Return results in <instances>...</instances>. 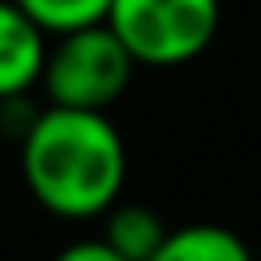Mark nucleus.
Returning a JSON list of instances; mask_svg holds the SVG:
<instances>
[{
    "mask_svg": "<svg viewBox=\"0 0 261 261\" xmlns=\"http://www.w3.org/2000/svg\"><path fill=\"white\" fill-rule=\"evenodd\" d=\"M20 175L57 220L106 216L126 184V143L106 110L49 102L20 139Z\"/></svg>",
    "mask_w": 261,
    "mask_h": 261,
    "instance_id": "f257e3e1",
    "label": "nucleus"
},
{
    "mask_svg": "<svg viewBox=\"0 0 261 261\" xmlns=\"http://www.w3.org/2000/svg\"><path fill=\"white\" fill-rule=\"evenodd\" d=\"M135 57L122 45V37L102 20L86 24L73 33H61L57 45H49L41 86L53 106H73V110H110L130 77H135Z\"/></svg>",
    "mask_w": 261,
    "mask_h": 261,
    "instance_id": "f03ea898",
    "label": "nucleus"
},
{
    "mask_svg": "<svg viewBox=\"0 0 261 261\" xmlns=\"http://www.w3.org/2000/svg\"><path fill=\"white\" fill-rule=\"evenodd\" d=\"M106 24L151 69L196 61L220 29V0H110Z\"/></svg>",
    "mask_w": 261,
    "mask_h": 261,
    "instance_id": "7ed1b4c3",
    "label": "nucleus"
},
{
    "mask_svg": "<svg viewBox=\"0 0 261 261\" xmlns=\"http://www.w3.org/2000/svg\"><path fill=\"white\" fill-rule=\"evenodd\" d=\"M45 37L49 33L16 0H0V102L24 98L41 82L45 57H49Z\"/></svg>",
    "mask_w": 261,
    "mask_h": 261,
    "instance_id": "20e7f679",
    "label": "nucleus"
},
{
    "mask_svg": "<svg viewBox=\"0 0 261 261\" xmlns=\"http://www.w3.org/2000/svg\"><path fill=\"white\" fill-rule=\"evenodd\" d=\"M147 261H253V253L245 237H237L224 224H184L171 228Z\"/></svg>",
    "mask_w": 261,
    "mask_h": 261,
    "instance_id": "39448f33",
    "label": "nucleus"
},
{
    "mask_svg": "<svg viewBox=\"0 0 261 261\" xmlns=\"http://www.w3.org/2000/svg\"><path fill=\"white\" fill-rule=\"evenodd\" d=\"M167 224L159 220V212L155 208H147V204H114L110 212H106V228H102V237L122 253V257H130V261H147L163 241H167Z\"/></svg>",
    "mask_w": 261,
    "mask_h": 261,
    "instance_id": "423d86ee",
    "label": "nucleus"
},
{
    "mask_svg": "<svg viewBox=\"0 0 261 261\" xmlns=\"http://www.w3.org/2000/svg\"><path fill=\"white\" fill-rule=\"evenodd\" d=\"M49 37L86 29V24H102L110 16V0H16Z\"/></svg>",
    "mask_w": 261,
    "mask_h": 261,
    "instance_id": "0eeeda50",
    "label": "nucleus"
},
{
    "mask_svg": "<svg viewBox=\"0 0 261 261\" xmlns=\"http://www.w3.org/2000/svg\"><path fill=\"white\" fill-rule=\"evenodd\" d=\"M53 261H130V257H122L106 237H94V241H73V245H65Z\"/></svg>",
    "mask_w": 261,
    "mask_h": 261,
    "instance_id": "6e6552de",
    "label": "nucleus"
}]
</instances>
